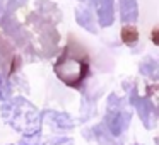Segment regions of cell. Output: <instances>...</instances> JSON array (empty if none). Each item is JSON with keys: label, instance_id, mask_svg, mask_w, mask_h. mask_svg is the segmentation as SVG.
Masks as SVG:
<instances>
[{"label": "cell", "instance_id": "6da1fadb", "mask_svg": "<svg viewBox=\"0 0 159 145\" xmlns=\"http://www.w3.org/2000/svg\"><path fill=\"white\" fill-rule=\"evenodd\" d=\"M55 75L69 87H80L89 73V58L80 46L69 43L53 65Z\"/></svg>", "mask_w": 159, "mask_h": 145}, {"label": "cell", "instance_id": "7a4b0ae2", "mask_svg": "<svg viewBox=\"0 0 159 145\" xmlns=\"http://www.w3.org/2000/svg\"><path fill=\"white\" fill-rule=\"evenodd\" d=\"M2 118L22 135H36L41 131V113L24 97H14L4 103Z\"/></svg>", "mask_w": 159, "mask_h": 145}, {"label": "cell", "instance_id": "3957f363", "mask_svg": "<svg viewBox=\"0 0 159 145\" xmlns=\"http://www.w3.org/2000/svg\"><path fill=\"white\" fill-rule=\"evenodd\" d=\"M128 123H130V113L125 111L123 108L113 106V104L110 103V106H108V114H106V125H108L111 133H113L115 137H118V135L128 126Z\"/></svg>", "mask_w": 159, "mask_h": 145}, {"label": "cell", "instance_id": "277c9868", "mask_svg": "<svg viewBox=\"0 0 159 145\" xmlns=\"http://www.w3.org/2000/svg\"><path fill=\"white\" fill-rule=\"evenodd\" d=\"M130 103L134 104V108L137 109L139 116H140L142 123L145 128H152L154 126V108H152L151 101L147 97H140L137 94V90H132L130 92Z\"/></svg>", "mask_w": 159, "mask_h": 145}, {"label": "cell", "instance_id": "5b68a950", "mask_svg": "<svg viewBox=\"0 0 159 145\" xmlns=\"http://www.w3.org/2000/svg\"><path fill=\"white\" fill-rule=\"evenodd\" d=\"M96 11H98V19L103 28L113 24L115 21V4L113 0H96Z\"/></svg>", "mask_w": 159, "mask_h": 145}, {"label": "cell", "instance_id": "8992f818", "mask_svg": "<svg viewBox=\"0 0 159 145\" xmlns=\"http://www.w3.org/2000/svg\"><path fill=\"white\" fill-rule=\"evenodd\" d=\"M120 17L123 24H132L139 17L137 0H120Z\"/></svg>", "mask_w": 159, "mask_h": 145}, {"label": "cell", "instance_id": "52a82bcc", "mask_svg": "<svg viewBox=\"0 0 159 145\" xmlns=\"http://www.w3.org/2000/svg\"><path fill=\"white\" fill-rule=\"evenodd\" d=\"M45 118L50 121L52 125L60 128H72L74 126V120H70L69 114L65 113H57V111H46Z\"/></svg>", "mask_w": 159, "mask_h": 145}, {"label": "cell", "instance_id": "ba28073f", "mask_svg": "<svg viewBox=\"0 0 159 145\" xmlns=\"http://www.w3.org/2000/svg\"><path fill=\"white\" fill-rule=\"evenodd\" d=\"M75 19L84 29H87L89 33H98L96 26H94V19L91 15V11L87 9H77L75 11Z\"/></svg>", "mask_w": 159, "mask_h": 145}, {"label": "cell", "instance_id": "9c48e42d", "mask_svg": "<svg viewBox=\"0 0 159 145\" xmlns=\"http://www.w3.org/2000/svg\"><path fill=\"white\" fill-rule=\"evenodd\" d=\"M140 73L151 77V79H157V77H159V63L154 62L152 58L142 62L140 63Z\"/></svg>", "mask_w": 159, "mask_h": 145}, {"label": "cell", "instance_id": "30bf717a", "mask_svg": "<svg viewBox=\"0 0 159 145\" xmlns=\"http://www.w3.org/2000/svg\"><path fill=\"white\" fill-rule=\"evenodd\" d=\"M137 38H139V33L135 29L134 24H125V28L121 29V39H123L125 45L132 46L137 43Z\"/></svg>", "mask_w": 159, "mask_h": 145}, {"label": "cell", "instance_id": "8fae6325", "mask_svg": "<svg viewBox=\"0 0 159 145\" xmlns=\"http://www.w3.org/2000/svg\"><path fill=\"white\" fill-rule=\"evenodd\" d=\"M147 99L151 101L152 108L159 111V84H157V86L147 87Z\"/></svg>", "mask_w": 159, "mask_h": 145}, {"label": "cell", "instance_id": "7c38bea8", "mask_svg": "<svg viewBox=\"0 0 159 145\" xmlns=\"http://www.w3.org/2000/svg\"><path fill=\"white\" fill-rule=\"evenodd\" d=\"M28 0H0V4L4 5L7 11H14V9L21 7V5H24Z\"/></svg>", "mask_w": 159, "mask_h": 145}, {"label": "cell", "instance_id": "4fadbf2b", "mask_svg": "<svg viewBox=\"0 0 159 145\" xmlns=\"http://www.w3.org/2000/svg\"><path fill=\"white\" fill-rule=\"evenodd\" d=\"M19 145H41V142H39V133H36V135H24V138L19 142Z\"/></svg>", "mask_w": 159, "mask_h": 145}, {"label": "cell", "instance_id": "5bb4252c", "mask_svg": "<svg viewBox=\"0 0 159 145\" xmlns=\"http://www.w3.org/2000/svg\"><path fill=\"white\" fill-rule=\"evenodd\" d=\"M9 96H11V89H9V86L5 84V80L0 77V101L9 99Z\"/></svg>", "mask_w": 159, "mask_h": 145}, {"label": "cell", "instance_id": "9a60e30c", "mask_svg": "<svg viewBox=\"0 0 159 145\" xmlns=\"http://www.w3.org/2000/svg\"><path fill=\"white\" fill-rule=\"evenodd\" d=\"M53 145H74V142L70 140V138H60V140H57Z\"/></svg>", "mask_w": 159, "mask_h": 145}, {"label": "cell", "instance_id": "2e32d148", "mask_svg": "<svg viewBox=\"0 0 159 145\" xmlns=\"http://www.w3.org/2000/svg\"><path fill=\"white\" fill-rule=\"evenodd\" d=\"M152 41L159 46V28H156L154 31H152Z\"/></svg>", "mask_w": 159, "mask_h": 145}, {"label": "cell", "instance_id": "e0dca14e", "mask_svg": "<svg viewBox=\"0 0 159 145\" xmlns=\"http://www.w3.org/2000/svg\"><path fill=\"white\" fill-rule=\"evenodd\" d=\"M5 14H7V9H5V7H4V5L0 4V21H2V17H4V15H5Z\"/></svg>", "mask_w": 159, "mask_h": 145}, {"label": "cell", "instance_id": "ac0fdd59", "mask_svg": "<svg viewBox=\"0 0 159 145\" xmlns=\"http://www.w3.org/2000/svg\"><path fill=\"white\" fill-rule=\"evenodd\" d=\"M82 2H86V4H93L94 0H82Z\"/></svg>", "mask_w": 159, "mask_h": 145}]
</instances>
